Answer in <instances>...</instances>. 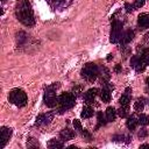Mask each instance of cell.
<instances>
[{
	"label": "cell",
	"instance_id": "cell-17",
	"mask_svg": "<svg viewBox=\"0 0 149 149\" xmlns=\"http://www.w3.org/2000/svg\"><path fill=\"white\" fill-rule=\"evenodd\" d=\"M48 147L51 149H61V148H63V142L59 140H56V139H51L48 142Z\"/></svg>",
	"mask_w": 149,
	"mask_h": 149
},
{
	"label": "cell",
	"instance_id": "cell-27",
	"mask_svg": "<svg viewBox=\"0 0 149 149\" xmlns=\"http://www.w3.org/2000/svg\"><path fill=\"white\" fill-rule=\"evenodd\" d=\"M125 8H126V10L128 12V13H130V12H133L134 10V5H130V3H128V2H126L125 3Z\"/></svg>",
	"mask_w": 149,
	"mask_h": 149
},
{
	"label": "cell",
	"instance_id": "cell-28",
	"mask_svg": "<svg viewBox=\"0 0 149 149\" xmlns=\"http://www.w3.org/2000/svg\"><path fill=\"white\" fill-rule=\"evenodd\" d=\"M144 5V0H135V3H134V7L135 8H140Z\"/></svg>",
	"mask_w": 149,
	"mask_h": 149
},
{
	"label": "cell",
	"instance_id": "cell-5",
	"mask_svg": "<svg viewBox=\"0 0 149 149\" xmlns=\"http://www.w3.org/2000/svg\"><path fill=\"white\" fill-rule=\"evenodd\" d=\"M98 76H99V68L94 63H87L81 70V77L90 83L94 81Z\"/></svg>",
	"mask_w": 149,
	"mask_h": 149
},
{
	"label": "cell",
	"instance_id": "cell-15",
	"mask_svg": "<svg viewBox=\"0 0 149 149\" xmlns=\"http://www.w3.org/2000/svg\"><path fill=\"white\" fill-rule=\"evenodd\" d=\"M116 111L114 107H107L106 109V119L107 121H114L115 118H116Z\"/></svg>",
	"mask_w": 149,
	"mask_h": 149
},
{
	"label": "cell",
	"instance_id": "cell-19",
	"mask_svg": "<svg viewBox=\"0 0 149 149\" xmlns=\"http://www.w3.org/2000/svg\"><path fill=\"white\" fill-rule=\"evenodd\" d=\"M137 123H139V121H137V119H135L134 116H129V118L127 119V128H128L129 130H134V129L136 128Z\"/></svg>",
	"mask_w": 149,
	"mask_h": 149
},
{
	"label": "cell",
	"instance_id": "cell-8",
	"mask_svg": "<svg viewBox=\"0 0 149 149\" xmlns=\"http://www.w3.org/2000/svg\"><path fill=\"white\" fill-rule=\"evenodd\" d=\"M12 136V129L8 127H1L0 129V148H3Z\"/></svg>",
	"mask_w": 149,
	"mask_h": 149
},
{
	"label": "cell",
	"instance_id": "cell-23",
	"mask_svg": "<svg viewBox=\"0 0 149 149\" xmlns=\"http://www.w3.org/2000/svg\"><path fill=\"white\" fill-rule=\"evenodd\" d=\"M97 116H98V125H97V128H99V127H101V126H104V125L106 123V119H105V116L102 115L101 112H98Z\"/></svg>",
	"mask_w": 149,
	"mask_h": 149
},
{
	"label": "cell",
	"instance_id": "cell-34",
	"mask_svg": "<svg viewBox=\"0 0 149 149\" xmlns=\"http://www.w3.org/2000/svg\"><path fill=\"white\" fill-rule=\"evenodd\" d=\"M144 41H146V42H149V33H147V34L144 35Z\"/></svg>",
	"mask_w": 149,
	"mask_h": 149
},
{
	"label": "cell",
	"instance_id": "cell-18",
	"mask_svg": "<svg viewBox=\"0 0 149 149\" xmlns=\"http://www.w3.org/2000/svg\"><path fill=\"white\" fill-rule=\"evenodd\" d=\"M93 108H91L90 106H85L84 108H83V111H81V113H80V116L81 118H84V119H88V118H91L92 115H93Z\"/></svg>",
	"mask_w": 149,
	"mask_h": 149
},
{
	"label": "cell",
	"instance_id": "cell-21",
	"mask_svg": "<svg viewBox=\"0 0 149 149\" xmlns=\"http://www.w3.org/2000/svg\"><path fill=\"white\" fill-rule=\"evenodd\" d=\"M134 108L136 112H142L144 108V100L143 99H137L134 104Z\"/></svg>",
	"mask_w": 149,
	"mask_h": 149
},
{
	"label": "cell",
	"instance_id": "cell-25",
	"mask_svg": "<svg viewBox=\"0 0 149 149\" xmlns=\"http://www.w3.org/2000/svg\"><path fill=\"white\" fill-rule=\"evenodd\" d=\"M116 113H118V115H119V116H121V118H126V116H127V108L121 107Z\"/></svg>",
	"mask_w": 149,
	"mask_h": 149
},
{
	"label": "cell",
	"instance_id": "cell-16",
	"mask_svg": "<svg viewBox=\"0 0 149 149\" xmlns=\"http://www.w3.org/2000/svg\"><path fill=\"white\" fill-rule=\"evenodd\" d=\"M100 98H101V100H102L104 102H109V101H111V98H112L109 88H107V87L104 88V90L100 92Z\"/></svg>",
	"mask_w": 149,
	"mask_h": 149
},
{
	"label": "cell",
	"instance_id": "cell-29",
	"mask_svg": "<svg viewBox=\"0 0 149 149\" xmlns=\"http://www.w3.org/2000/svg\"><path fill=\"white\" fill-rule=\"evenodd\" d=\"M81 134H83V136H84V137H86V139H87V141H90V140H91V134H90L86 129H83V130H81Z\"/></svg>",
	"mask_w": 149,
	"mask_h": 149
},
{
	"label": "cell",
	"instance_id": "cell-32",
	"mask_svg": "<svg viewBox=\"0 0 149 149\" xmlns=\"http://www.w3.org/2000/svg\"><path fill=\"white\" fill-rule=\"evenodd\" d=\"M114 70H115V72H121V70H122L121 69V65L120 64H116L115 68H114Z\"/></svg>",
	"mask_w": 149,
	"mask_h": 149
},
{
	"label": "cell",
	"instance_id": "cell-11",
	"mask_svg": "<svg viewBox=\"0 0 149 149\" xmlns=\"http://www.w3.org/2000/svg\"><path fill=\"white\" fill-rule=\"evenodd\" d=\"M98 92H99V90L98 88H90L88 91H86V93L84 94V100H85V102L86 104H92L93 101H94V98H95V95L98 94Z\"/></svg>",
	"mask_w": 149,
	"mask_h": 149
},
{
	"label": "cell",
	"instance_id": "cell-4",
	"mask_svg": "<svg viewBox=\"0 0 149 149\" xmlns=\"http://www.w3.org/2000/svg\"><path fill=\"white\" fill-rule=\"evenodd\" d=\"M59 87L58 83H54L45 88L44 92V104L48 107H55L58 104V98L56 97V90Z\"/></svg>",
	"mask_w": 149,
	"mask_h": 149
},
{
	"label": "cell",
	"instance_id": "cell-38",
	"mask_svg": "<svg viewBox=\"0 0 149 149\" xmlns=\"http://www.w3.org/2000/svg\"><path fill=\"white\" fill-rule=\"evenodd\" d=\"M1 1H6V0H1Z\"/></svg>",
	"mask_w": 149,
	"mask_h": 149
},
{
	"label": "cell",
	"instance_id": "cell-37",
	"mask_svg": "<svg viewBox=\"0 0 149 149\" xmlns=\"http://www.w3.org/2000/svg\"><path fill=\"white\" fill-rule=\"evenodd\" d=\"M146 83H147V84H148V86H149V78H147V79H146Z\"/></svg>",
	"mask_w": 149,
	"mask_h": 149
},
{
	"label": "cell",
	"instance_id": "cell-1",
	"mask_svg": "<svg viewBox=\"0 0 149 149\" xmlns=\"http://www.w3.org/2000/svg\"><path fill=\"white\" fill-rule=\"evenodd\" d=\"M15 15H16L17 20L27 27H30V26L35 24L34 13H33L30 2L28 0H20L17 2L16 9H15Z\"/></svg>",
	"mask_w": 149,
	"mask_h": 149
},
{
	"label": "cell",
	"instance_id": "cell-10",
	"mask_svg": "<svg viewBox=\"0 0 149 149\" xmlns=\"http://www.w3.org/2000/svg\"><path fill=\"white\" fill-rule=\"evenodd\" d=\"M52 118H54V113H52V112H48V113H45V114H40V115L36 118L35 125H36V126L48 125V123H50V121L52 120Z\"/></svg>",
	"mask_w": 149,
	"mask_h": 149
},
{
	"label": "cell",
	"instance_id": "cell-12",
	"mask_svg": "<svg viewBox=\"0 0 149 149\" xmlns=\"http://www.w3.org/2000/svg\"><path fill=\"white\" fill-rule=\"evenodd\" d=\"M133 37H134V31L133 30H127V31H125V33H122V35H121V38H120V44L121 45H125V44H127V43H129L132 40H133Z\"/></svg>",
	"mask_w": 149,
	"mask_h": 149
},
{
	"label": "cell",
	"instance_id": "cell-31",
	"mask_svg": "<svg viewBox=\"0 0 149 149\" xmlns=\"http://www.w3.org/2000/svg\"><path fill=\"white\" fill-rule=\"evenodd\" d=\"M147 135V130L146 129H142L140 133H139V137H144Z\"/></svg>",
	"mask_w": 149,
	"mask_h": 149
},
{
	"label": "cell",
	"instance_id": "cell-24",
	"mask_svg": "<svg viewBox=\"0 0 149 149\" xmlns=\"http://www.w3.org/2000/svg\"><path fill=\"white\" fill-rule=\"evenodd\" d=\"M141 58L143 59V62L146 63V65H149V48L143 50V52L141 55Z\"/></svg>",
	"mask_w": 149,
	"mask_h": 149
},
{
	"label": "cell",
	"instance_id": "cell-2",
	"mask_svg": "<svg viewBox=\"0 0 149 149\" xmlns=\"http://www.w3.org/2000/svg\"><path fill=\"white\" fill-rule=\"evenodd\" d=\"M58 104L61 105V108L57 111L59 114L64 113L65 111L72 108L76 104V95L71 92H65V93H62L59 97H58Z\"/></svg>",
	"mask_w": 149,
	"mask_h": 149
},
{
	"label": "cell",
	"instance_id": "cell-20",
	"mask_svg": "<svg viewBox=\"0 0 149 149\" xmlns=\"http://www.w3.org/2000/svg\"><path fill=\"white\" fill-rule=\"evenodd\" d=\"M119 102H120L121 107H125V108H127V107H128V105H129V102H130V95L125 93L123 95H121V98H120Z\"/></svg>",
	"mask_w": 149,
	"mask_h": 149
},
{
	"label": "cell",
	"instance_id": "cell-26",
	"mask_svg": "<svg viewBox=\"0 0 149 149\" xmlns=\"http://www.w3.org/2000/svg\"><path fill=\"white\" fill-rule=\"evenodd\" d=\"M73 127H74L76 130H79V132L83 130V127H81V123H80L79 120H73Z\"/></svg>",
	"mask_w": 149,
	"mask_h": 149
},
{
	"label": "cell",
	"instance_id": "cell-30",
	"mask_svg": "<svg viewBox=\"0 0 149 149\" xmlns=\"http://www.w3.org/2000/svg\"><path fill=\"white\" fill-rule=\"evenodd\" d=\"M17 38H19L21 42H23V41L26 40V34H24L23 31H20V33L17 34Z\"/></svg>",
	"mask_w": 149,
	"mask_h": 149
},
{
	"label": "cell",
	"instance_id": "cell-22",
	"mask_svg": "<svg viewBox=\"0 0 149 149\" xmlns=\"http://www.w3.org/2000/svg\"><path fill=\"white\" fill-rule=\"evenodd\" d=\"M137 121H139L140 125H142V126H147V125L149 123V116L146 115V114H141V115L139 116Z\"/></svg>",
	"mask_w": 149,
	"mask_h": 149
},
{
	"label": "cell",
	"instance_id": "cell-13",
	"mask_svg": "<svg viewBox=\"0 0 149 149\" xmlns=\"http://www.w3.org/2000/svg\"><path fill=\"white\" fill-rule=\"evenodd\" d=\"M137 24L141 28H149V13H143L137 19Z\"/></svg>",
	"mask_w": 149,
	"mask_h": 149
},
{
	"label": "cell",
	"instance_id": "cell-35",
	"mask_svg": "<svg viewBox=\"0 0 149 149\" xmlns=\"http://www.w3.org/2000/svg\"><path fill=\"white\" fill-rule=\"evenodd\" d=\"M140 148H148L149 149V144H141Z\"/></svg>",
	"mask_w": 149,
	"mask_h": 149
},
{
	"label": "cell",
	"instance_id": "cell-7",
	"mask_svg": "<svg viewBox=\"0 0 149 149\" xmlns=\"http://www.w3.org/2000/svg\"><path fill=\"white\" fill-rule=\"evenodd\" d=\"M130 65L136 72H143L146 69V63L140 56H133L130 58Z\"/></svg>",
	"mask_w": 149,
	"mask_h": 149
},
{
	"label": "cell",
	"instance_id": "cell-3",
	"mask_svg": "<svg viewBox=\"0 0 149 149\" xmlns=\"http://www.w3.org/2000/svg\"><path fill=\"white\" fill-rule=\"evenodd\" d=\"M8 99L13 105L17 107H23L28 101L26 92L21 88H13L8 94Z\"/></svg>",
	"mask_w": 149,
	"mask_h": 149
},
{
	"label": "cell",
	"instance_id": "cell-36",
	"mask_svg": "<svg viewBox=\"0 0 149 149\" xmlns=\"http://www.w3.org/2000/svg\"><path fill=\"white\" fill-rule=\"evenodd\" d=\"M111 59H113V55H108V57H107V61H111Z\"/></svg>",
	"mask_w": 149,
	"mask_h": 149
},
{
	"label": "cell",
	"instance_id": "cell-14",
	"mask_svg": "<svg viewBox=\"0 0 149 149\" xmlns=\"http://www.w3.org/2000/svg\"><path fill=\"white\" fill-rule=\"evenodd\" d=\"M76 136V133L74 132H72V130H70V129H63V130H61V133H59V137L63 140V141H69V140H72L73 137Z\"/></svg>",
	"mask_w": 149,
	"mask_h": 149
},
{
	"label": "cell",
	"instance_id": "cell-9",
	"mask_svg": "<svg viewBox=\"0 0 149 149\" xmlns=\"http://www.w3.org/2000/svg\"><path fill=\"white\" fill-rule=\"evenodd\" d=\"M47 2H48L54 9L62 10V9L66 8V7L71 3V0H47Z\"/></svg>",
	"mask_w": 149,
	"mask_h": 149
},
{
	"label": "cell",
	"instance_id": "cell-33",
	"mask_svg": "<svg viewBox=\"0 0 149 149\" xmlns=\"http://www.w3.org/2000/svg\"><path fill=\"white\" fill-rule=\"evenodd\" d=\"M125 93L130 95V93H132V88H130V87H127V88H126V91H125Z\"/></svg>",
	"mask_w": 149,
	"mask_h": 149
},
{
	"label": "cell",
	"instance_id": "cell-6",
	"mask_svg": "<svg viewBox=\"0 0 149 149\" xmlns=\"http://www.w3.org/2000/svg\"><path fill=\"white\" fill-rule=\"evenodd\" d=\"M121 35H122V23L118 20H114L112 23V29H111V42L119 43Z\"/></svg>",
	"mask_w": 149,
	"mask_h": 149
}]
</instances>
